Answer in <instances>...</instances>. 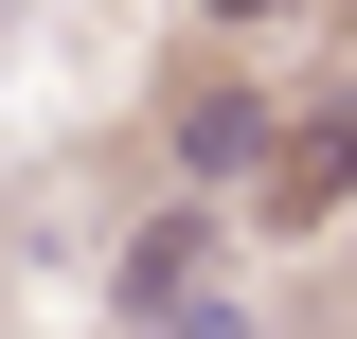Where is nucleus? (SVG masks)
<instances>
[{
  "label": "nucleus",
  "mask_w": 357,
  "mask_h": 339,
  "mask_svg": "<svg viewBox=\"0 0 357 339\" xmlns=\"http://www.w3.org/2000/svg\"><path fill=\"white\" fill-rule=\"evenodd\" d=\"M250 179H268V197H250L268 232H321V214L357 197V107H321V126H268V161H250Z\"/></svg>",
  "instance_id": "2"
},
{
  "label": "nucleus",
  "mask_w": 357,
  "mask_h": 339,
  "mask_svg": "<svg viewBox=\"0 0 357 339\" xmlns=\"http://www.w3.org/2000/svg\"><path fill=\"white\" fill-rule=\"evenodd\" d=\"M215 18H268V0H215Z\"/></svg>",
  "instance_id": "4"
},
{
  "label": "nucleus",
  "mask_w": 357,
  "mask_h": 339,
  "mask_svg": "<svg viewBox=\"0 0 357 339\" xmlns=\"http://www.w3.org/2000/svg\"><path fill=\"white\" fill-rule=\"evenodd\" d=\"M215 250H232V214L215 197H161L126 250H107V303H126V322H178V303H215Z\"/></svg>",
  "instance_id": "1"
},
{
  "label": "nucleus",
  "mask_w": 357,
  "mask_h": 339,
  "mask_svg": "<svg viewBox=\"0 0 357 339\" xmlns=\"http://www.w3.org/2000/svg\"><path fill=\"white\" fill-rule=\"evenodd\" d=\"M250 161H268V89H232V72L178 89V179L215 197V179H250Z\"/></svg>",
  "instance_id": "3"
}]
</instances>
